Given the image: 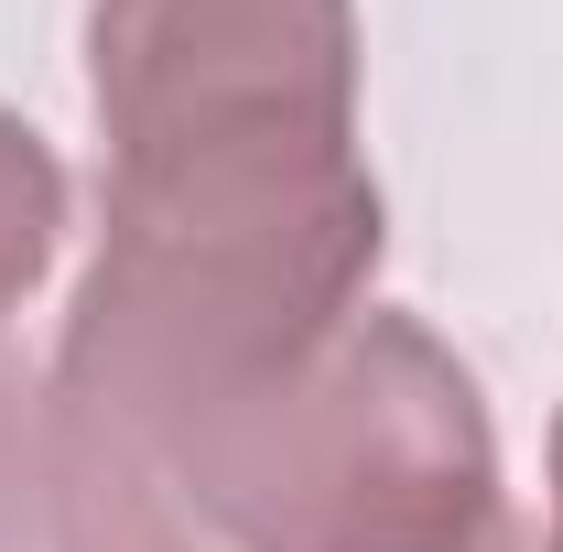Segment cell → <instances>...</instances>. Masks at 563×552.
Here are the masks:
<instances>
[{"label": "cell", "instance_id": "cell-3", "mask_svg": "<svg viewBox=\"0 0 563 552\" xmlns=\"http://www.w3.org/2000/svg\"><path fill=\"white\" fill-rule=\"evenodd\" d=\"M55 228H66V174H55V152H44V141L0 109V325H11V303L44 281Z\"/></svg>", "mask_w": 563, "mask_h": 552}, {"label": "cell", "instance_id": "cell-1", "mask_svg": "<svg viewBox=\"0 0 563 552\" xmlns=\"http://www.w3.org/2000/svg\"><path fill=\"white\" fill-rule=\"evenodd\" d=\"M152 466L217 552H488L509 531L488 401L412 314H347L282 379L163 433Z\"/></svg>", "mask_w": 563, "mask_h": 552}, {"label": "cell", "instance_id": "cell-5", "mask_svg": "<svg viewBox=\"0 0 563 552\" xmlns=\"http://www.w3.org/2000/svg\"><path fill=\"white\" fill-rule=\"evenodd\" d=\"M542 552H563V422H553V542Z\"/></svg>", "mask_w": 563, "mask_h": 552}, {"label": "cell", "instance_id": "cell-4", "mask_svg": "<svg viewBox=\"0 0 563 552\" xmlns=\"http://www.w3.org/2000/svg\"><path fill=\"white\" fill-rule=\"evenodd\" d=\"M0 552H44V390L0 357Z\"/></svg>", "mask_w": 563, "mask_h": 552}, {"label": "cell", "instance_id": "cell-6", "mask_svg": "<svg viewBox=\"0 0 563 552\" xmlns=\"http://www.w3.org/2000/svg\"><path fill=\"white\" fill-rule=\"evenodd\" d=\"M488 552H542V542H531V531H520V520H509V531H498V542Z\"/></svg>", "mask_w": 563, "mask_h": 552}, {"label": "cell", "instance_id": "cell-2", "mask_svg": "<svg viewBox=\"0 0 563 552\" xmlns=\"http://www.w3.org/2000/svg\"><path fill=\"white\" fill-rule=\"evenodd\" d=\"M44 552H217V531L163 487L152 455L44 401Z\"/></svg>", "mask_w": 563, "mask_h": 552}]
</instances>
